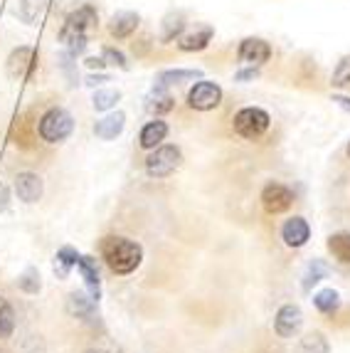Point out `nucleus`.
I'll return each mask as SVG.
<instances>
[{"label":"nucleus","mask_w":350,"mask_h":353,"mask_svg":"<svg viewBox=\"0 0 350 353\" xmlns=\"http://www.w3.org/2000/svg\"><path fill=\"white\" fill-rule=\"evenodd\" d=\"M101 252H104L109 270L116 272V274H131L143 259L141 245L126 240V237H106L101 242Z\"/></svg>","instance_id":"1"},{"label":"nucleus","mask_w":350,"mask_h":353,"mask_svg":"<svg viewBox=\"0 0 350 353\" xmlns=\"http://www.w3.org/2000/svg\"><path fill=\"white\" fill-rule=\"evenodd\" d=\"M94 25H96V10H94L92 6L76 8L70 18H67L59 37H62V42L67 45L72 57H76V54H82L84 50H87V32Z\"/></svg>","instance_id":"2"},{"label":"nucleus","mask_w":350,"mask_h":353,"mask_svg":"<svg viewBox=\"0 0 350 353\" xmlns=\"http://www.w3.org/2000/svg\"><path fill=\"white\" fill-rule=\"evenodd\" d=\"M74 131V119L67 109L54 106L40 119V136L47 143H62Z\"/></svg>","instance_id":"3"},{"label":"nucleus","mask_w":350,"mask_h":353,"mask_svg":"<svg viewBox=\"0 0 350 353\" xmlns=\"http://www.w3.org/2000/svg\"><path fill=\"white\" fill-rule=\"evenodd\" d=\"M183 163V153L178 146H161L146 159V173L151 178H168Z\"/></svg>","instance_id":"4"},{"label":"nucleus","mask_w":350,"mask_h":353,"mask_svg":"<svg viewBox=\"0 0 350 353\" xmlns=\"http://www.w3.org/2000/svg\"><path fill=\"white\" fill-rule=\"evenodd\" d=\"M269 124H271L269 114L264 109H257V106H247L234 117V131L245 139H259L269 129Z\"/></svg>","instance_id":"5"},{"label":"nucleus","mask_w":350,"mask_h":353,"mask_svg":"<svg viewBox=\"0 0 350 353\" xmlns=\"http://www.w3.org/2000/svg\"><path fill=\"white\" fill-rule=\"evenodd\" d=\"M37 70V52L32 48L12 50L8 57V74L12 79H30Z\"/></svg>","instance_id":"6"},{"label":"nucleus","mask_w":350,"mask_h":353,"mask_svg":"<svg viewBox=\"0 0 350 353\" xmlns=\"http://www.w3.org/2000/svg\"><path fill=\"white\" fill-rule=\"evenodd\" d=\"M222 101V89L215 82H198L190 94H187V104L198 109V112H210L215 106H220Z\"/></svg>","instance_id":"7"},{"label":"nucleus","mask_w":350,"mask_h":353,"mask_svg":"<svg viewBox=\"0 0 350 353\" xmlns=\"http://www.w3.org/2000/svg\"><path fill=\"white\" fill-rule=\"evenodd\" d=\"M291 203H294V193L286 185H281V183H269L267 188L262 190V205L271 215L289 210Z\"/></svg>","instance_id":"8"},{"label":"nucleus","mask_w":350,"mask_h":353,"mask_svg":"<svg viewBox=\"0 0 350 353\" xmlns=\"http://www.w3.org/2000/svg\"><path fill=\"white\" fill-rule=\"evenodd\" d=\"M301 324H304V312H301L298 306L286 304V306H281L279 312H276L274 329H276V334H279L281 339H291L294 334H298Z\"/></svg>","instance_id":"9"},{"label":"nucleus","mask_w":350,"mask_h":353,"mask_svg":"<svg viewBox=\"0 0 350 353\" xmlns=\"http://www.w3.org/2000/svg\"><path fill=\"white\" fill-rule=\"evenodd\" d=\"M15 193L23 203H37L42 198V178L37 173H18L15 178Z\"/></svg>","instance_id":"10"},{"label":"nucleus","mask_w":350,"mask_h":353,"mask_svg":"<svg viewBox=\"0 0 350 353\" xmlns=\"http://www.w3.org/2000/svg\"><path fill=\"white\" fill-rule=\"evenodd\" d=\"M269 57H271V48L264 40H259V37H247L240 45V59L247 62V65L251 67L264 65Z\"/></svg>","instance_id":"11"},{"label":"nucleus","mask_w":350,"mask_h":353,"mask_svg":"<svg viewBox=\"0 0 350 353\" xmlns=\"http://www.w3.org/2000/svg\"><path fill=\"white\" fill-rule=\"evenodd\" d=\"M281 235H284V242L289 245V248H304L311 237V228L304 218H291L284 225Z\"/></svg>","instance_id":"12"},{"label":"nucleus","mask_w":350,"mask_h":353,"mask_svg":"<svg viewBox=\"0 0 350 353\" xmlns=\"http://www.w3.org/2000/svg\"><path fill=\"white\" fill-rule=\"evenodd\" d=\"M76 267L82 272L84 284H87V292L94 301H99L101 296V279H99V270H96V262L92 257H79L76 259Z\"/></svg>","instance_id":"13"},{"label":"nucleus","mask_w":350,"mask_h":353,"mask_svg":"<svg viewBox=\"0 0 350 353\" xmlns=\"http://www.w3.org/2000/svg\"><path fill=\"white\" fill-rule=\"evenodd\" d=\"M123 124H126V114L123 112L109 114V117H104L101 121H96L94 134L99 136V139H104V141H111V139H116L123 131Z\"/></svg>","instance_id":"14"},{"label":"nucleus","mask_w":350,"mask_h":353,"mask_svg":"<svg viewBox=\"0 0 350 353\" xmlns=\"http://www.w3.org/2000/svg\"><path fill=\"white\" fill-rule=\"evenodd\" d=\"M138 28V15L136 12H129V10H123V12H116L114 18H111V35L116 37V40H123V37H129L134 30Z\"/></svg>","instance_id":"15"},{"label":"nucleus","mask_w":350,"mask_h":353,"mask_svg":"<svg viewBox=\"0 0 350 353\" xmlns=\"http://www.w3.org/2000/svg\"><path fill=\"white\" fill-rule=\"evenodd\" d=\"M165 136H168V124H165V121H161V119L148 121V124L143 126V131H141V146L156 148L158 143L163 141Z\"/></svg>","instance_id":"16"},{"label":"nucleus","mask_w":350,"mask_h":353,"mask_svg":"<svg viewBox=\"0 0 350 353\" xmlns=\"http://www.w3.org/2000/svg\"><path fill=\"white\" fill-rule=\"evenodd\" d=\"M212 40V28L210 25H203L200 30H195V32H190V35L181 37V50H185V52H198V50H205L207 48V42Z\"/></svg>","instance_id":"17"},{"label":"nucleus","mask_w":350,"mask_h":353,"mask_svg":"<svg viewBox=\"0 0 350 353\" xmlns=\"http://www.w3.org/2000/svg\"><path fill=\"white\" fill-rule=\"evenodd\" d=\"M328 250L338 262H350V232H336L328 237Z\"/></svg>","instance_id":"18"},{"label":"nucleus","mask_w":350,"mask_h":353,"mask_svg":"<svg viewBox=\"0 0 350 353\" xmlns=\"http://www.w3.org/2000/svg\"><path fill=\"white\" fill-rule=\"evenodd\" d=\"M76 259H79V254H76V250H72V248H62L57 254H54V274H57L59 279H65L67 274H70L72 267H76Z\"/></svg>","instance_id":"19"},{"label":"nucleus","mask_w":350,"mask_h":353,"mask_svg":"<svg viewBox=\"0 0 350 353\" xmlns=\"http://www.w3.org/2000/svg\"><path fill=\"white\" fill-rule=\"evenodd\" d=\"M47 6H50V0H20V18L25 23H35V20L42 18Z\"/></svg>","instance_id":"20"},{"label":"nucleus","mask_w":350,"mask_h":353,"mask_svg":"<svg viewBox=\"0 0 350 353\" xmlns=\"http://www.w3.org/2000/svg\"><path fill=\"white\" fill-rule=\"evenodd\" d=\"M313 304L318 312L323 314H333V312H338V306H340V296L336 289H323V292H318V294L313 296Z\"/></svg>","instance_id":"21"},{"label":"nucleus","mask_w":350,"mask_h":353,"mask_svg":"<svg viewBox=\"0 0 350 353\" xmlns=\"http://www.w3.org/2000/svg\"><path fill=\"white\" fill-rule=\"evenodd\" d=\"M203 72L200 70H165L158 74V84L165 87V84H178V82H185V79H200Z\"/></svg>","instance_id":"22"},{"label":"nucleus","mask_w":350,"mask_h":353,"mask_svg":"<svg viewBox=\"0 0 350 353\" xmlns=\"http://www.w3.org/2000/svg\"><path fill=\"white\" fill-rule=\"evenodd\" d=\"M146 109L151 114H156V117H161V114H168L170 109H173V97L165 94V92H158V89H156V94L148 97Z\"/></svg>","instance_id":"23"},{"label":"nucleus","mask_w":350,"mask_h":353,"mask_svg":"<svg viewBox=\"0 0 350 353\" xmlns=\"http://www.w3.org/2000/svg\"><path fill=\"white\" fill-rule=\"evenodd\" d=\"M70 314H76V316H87V314L94 312V306H96V301L92 299V296H84L82 292H74V294H70Z\"/></svg>","instance_id":"24"},{"label":"nucleus","mask_w":350,"mask_h":353,"mask_svg":"<svg viewBox=\"0 0 350 353\" xmlns=\"http://www.w3.org/2000/svg\"><path fill=\"white\" fill-rule=\"evenodd\" d=\"M15 329V312L12 306L8 304V299L0 296V339H8Z\"/></svg>","instance_id":"25"},{"label":"nucleus","mask_w":350,"mask_h":353,"mask_svg":"<svg viewBox=\"0 0 350 353\" xmlns=\"http://www.w3.org/2000/svg\"><path fill=\"white\" fill-rule=\"evenodd\" d=\"M328 274V267H326V262L323 259H313L309 265V270H306V274H304V289L309 292L313 284H318L323 277Z\"/></svg>","instance_id":"26"},{"label":"nucleus","mask_w":350,"mask_h":353,"mask_svg":"<svg viewBox=\"0 0 350 353\" xmlns=\"http://www.w3.org/2000/svg\"><path fill=\"white\" fill-rule=\"evenodd\" d=\"M298 353H328V341L323 334H309L301 341V348Z\"/></svg>","instance_id":"27"},{"label":"nucleus","mask_w":350,"mask_h":353,"mask_svg":"<svg viewBox=\"0 0 350 353\" xmlns=\"http://www.w3.org/2000/svg\"><path fill=\"white\" fill-rule=\"evenodd\" d=\"M119 99H121V94H119L116 89L96 92V94H94V109H96V112H106V109H111V106H116Z\"/></svg>","instance_id":"28"},{"label":"nucleus","mask_w":350,"mask_h":353,"mask_svg":"<svg viewBox=\"0 0 350 353\" xmlns=\"http://www.w3.org/2000/svg\"><path fill=\"white\" fill-rule=\"evenodd\" d=\"M333 87L350 89V57L340 59V65L333 72Z\"/></svg>","instance_id":"29"},{"label":"nucleus","mask_w":350,"mask_h":353,"mask_svg":"<svg viewBox=\"0 0 350 353\" xmlns=\"http://www.w3.org/2000/svg\"><path fill=\"white\" fill-rule=\"evenodd\" d=\"M20 289L23 292H28V294H35V292H40V274H37V270H28L23 274V277L18 279Z\"/></svg>","instance_id":"30"},{"label":"nucleus","mask_w":350,"mask_h":353,"mask_svg":"<svg viewBox=\"0 0 350 353\" xmlns=\"http://www.w3.org/2000/svg\"><path fill=\"white\" fill-rule=\"evenodd\" d=\"M183 25H185V23H183V15H181V12H178V15H168V18H165L163 40H173V37L183 30Z\"/></svg>","instance_id":"31"},{"label":"nucleus","mask_w":350,"mask_h":353,"mask_svg":"<svg viewBox=\"0 0 350 353\" xmlns=\"http://www.w3.org/2000/svg\"><path fill=\"white\" fill-rule=\"evenodd\" d=\"M104 59L109 62V65H114V67H126V57H123V52H119V50H114V48H106L104 50Z\"/></svg>","instance_id":"32"},{"label":"nucleus","mask_w":350,"mask_h":353,"mask_svg":"<svg viewBox=\"0 0 350 353\" xmlns=\"http://www.w3.org/2000/svg\"><path fill=\"white\" fill-rule=\"evenodd\" d=\"M104 82H109V77H106V74H89L87 77L89 87H96V84H104Z\"/></svg>","instance_id":"33"},{"label":"nucleus","mask_w":350,"mask_h":353,"mask_svg":"<svg viewBox=\"0 0 350 353\" xmlns=\"http://www.w3.org/2000/svg\"><path fill=\"white\" fill-rule=\"evenodd\" d=\"M257 77V70H245V72H237V79L245 82V79H254Z\"/></svg>","instance_id":"34"},{"label":"nucleus","mask_w":350,"mask_h":353,"mask_svg":"<svg viewBox=\"0 0 350 353\" xmlns=\"http://www.w3.org/2000/svg\"><path fill=\"white\" fill-rule=\"evenodd\" d=\"M104 65H106L104 59H96V57H89L87 59V67H92V70H94V67H96V70H101Z\"/></svg>","instance_id":"35"},{"label":"nucleus","mask_w":350,"mask_h":353,"mask_svg":"<svg viewBox=\"0 0 350 353\" xmlns=\"http://www.w3.org/2000/svg\"><path fill=\"white\" fill-rule=\"evenodd\" d=\"M333 101H338L345 112H350V99H348V97H333Z\"/></svg>","instance_id":"36"},{"label":"nucleus","mask_w":350,"mask_h":353,"mask_svg":"<svg viewBox=\"0 0 350 353\" xmlns=\"http://www.w3.org/2000/svg\"><path fill=\"white\" fill-rule=\"evenodd\" d=\"M348 156H350V143H348Z\"/></svg>","instance_id":"37"}]
</instances>
